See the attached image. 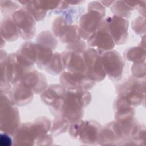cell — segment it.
Here are the masks:
<instances>
[{"mask_svg":"<svg viewBox=\"0 0 146 146\" xmlns=\"http://www.w3.org/2000/svg\"><path fill=\"white\" fill-rule=\"evenodd\" d=\"M91 98V94L87 90L67 89L61 116L67 119L70 123L82 119L84 115V108L90 103Z\"/></svg>","mask_w":146,"mask_h":146,"instance_id":"6da1fadb","label":"cell"},{"mask_svg":"<svg viewBox=\"0 0 146 146\" xmlns=\"http://www.w3.org/2000/svg\"><path fill=\"white\" fill-rule=\"evenodd\" d=\"M9 92H1L0 128L1 132L13 136L21 124L20 116Z\"/></svg>","mask_w":146,"mask_h":146,"instance_id":"7a4b0ae2","label":"cell"},{"mask_svg":"<svg viewBox=\"0 0 146 146\" xmlns=\"http://www.w3.org/2000/svg\"><path fill=\"white\" fill-rule=\"evenodd\" d=\"M88 11L79 18V31L81 38L87 40L96 31L106 15V8L99 1L88 3Z\"/></svg>","mask_w":146,"mask_h":146,"instance_id":"3957f363","label":"cell"},{"mask_svg":"<svg viewBox=\"0 0 146 146\" xmlns=\"http://www.w3.org/2000/svg\"><path fill=\"white\" fill-rule=\"evenodd\" d=\"M118 96L125 99L133 107L139 106L145 98V81L129 77L116 87Z\"/></svg>","mask_w":146,"mask_h":146,"instance_id":"277c9868","label":"cell"},{"mask_svg":"<svg viewBox=\"0 0 146 146\" xmlns=\"http://www.w3.org/2000/svg\"><path fill=\"white\" fill-rule=\"evenodd\" d=\"M128 19L113 15L104 17L98 30L107 31L112 36L115 44L121 45L125 43L128 39Z\"/></svg>","mask_w":146,"mask_h":146,"instance_id":"5b68a950","label":"cell"},{"mask_svg":"<svg viewBox=\"0 0 146 146\" xmlns=\"http://www.w3.org/2000/svg\"><path fill=\"white\" fill-rule=\"evenodd\" d=\"M103 68L108 78L114 82L119 81L122 78L124 62L121 54L112 50L100 53Z\"/></svg>","mask_w":146,"mask_h":146,"instance_id":"8992f818","label":"cell"},{"mask_svg":"<svg viewBox=\"0 0 146 146\" xmlns=\"http://www.w3.org/2000/svg\"><path fill=\"white\" fill-rule=\"evenodd\" d=\"M99 51L94 48H88L83 53L86 64V76L94 82L102 81L106 76L103 68Z\"/></svg>","mask_w":146,"mask_h":146,"instance_id":"52a82bcc","label":"cell"},{"mask_svg":"<svg viewBox=\"0 0 146 146\" xmlns=\"http://www.w3.org/2000/svg\"><path fill=\"white\" fill-rule=\"evenodd\" d=\"M67 88L62 84H52L48 86L40 94L41 100L48 106L50 111L55 116H60L64 98Z\"/></svg>","mask_w":146,"mask_h":146,"instance_id":"ba28073f","label":"cell"},{"mask_svg":"<svg viewBox=\"0 0 146 146\" xmlns=\"http://www.w3.org/2000/svg\"><path fill=\"white\" fill-rule=\"evenodd\" d=\"M20 37L24 40H30L35 36L36 32V21L31 14L22 7L13 15Z\"/></svg>","mask_w":146,"mask_h":146,"instance_id":"9c48e42d","label":"cell"},{"mask_svg":"<svg viewBox=\"0 0 146 146\" xmlns=\"http://www.w3.org/2000/svg\"><path fill=\"white\" fill-rule=\"evenodd\" d=\"M60 84L67 90H89L95 85V82L88 79L85 74H72L63 71L59 76Z\"/></svg>","mask_w":146,"mask_h":146,"instance_id":"30bf717a","label":"cell"},{"mask_svg":"<svg viewBox=\"0 0 146 146\" xmlns=\"http://www.w3.org/2000/svg\"><path fill=\"white\" fill-rule=\"evenodd\" d=\"M126 138L120 124L116 120L108 123L102 127L98 144L102 145H117Z\"/></svg>","mask_w":146,"mask_h":146,"instance_id":"8fae6325","label":"cell"},{"mask_svg":"<svg viewBox=\"0 0 146 146\" xmlns=\"http://www.w3.org/2000/svg\"><path fill=\"white\" fill-rule=\"evenodd\" d=\"M20 82L30 88L34 94H40L48 87L46 76L34 68L23 75Z\"/></svg>","mask_w":146,"mask_h":146,"instance_id":"7c38bea8","label":"cell"},{"mask_svg":"<svg viewBox=\"0 0 146 146\" xmlns=\"http://www.w3.org/2000/svg\"><path fill=\"white\" fill-rule=\"evenodd\" d=\"M101 128V125L96 121L83 120L79 134V140L84 144H98Z\"/></svg>","mask_w":146,"mask_h":146,"instance_id":"4fadbf2b","label":"cell"},{"mask_svg":"<svg viewBox=\"0 0 146 146\" xmlns=\"http://www.w3.org/2000/svg\"><path fill=\"white\" fill-rule=\"evenodd\" d=\"M61 54L64 70L72 74H85L86 64L83 54L66 50Z\"/></svg>","mask_w":146,"mask_h":146,"instance_id":"5bb4252c","label":"cell"},{"mask_svg":"<svg viewBox=\"0 0 146 146\" xmlns=\"http://www.w3.org/2000/svg\"><path fill=\"white\" fill-rule=\"evenodd\" d=\"M113 105L116 121L120 123H128L135 120V109L125 99L118 96Z\"/></svg>","mask_w":146,"mask_h":146,"instance_id":"9a60e30c","label":"cell"},{"mask_svg":"<svg viewBox=\"0 0 146 146\" xmlns=\"http://www.w3.org/2000/svg\"><path fill=\"white\" fill-rule=\"evenodd\" d=\"M87 45L96 48L100 52L113 50L115 43L111 35L106 31L98 30L87 40Z\"/></svg>","mask_w":146,"mask_h":146,"instance_id":"2e32d148","label":"cell"},{"mask_svg":"<svg viewBox=\"0 0 146 146\" xmlns=\"http://www.w3.org/2000/svg\"><path fill=\"white\" fill-rule=\"evenodd\" d=\"M13 136L14 145H35L36 136L33 127V123L27 122L21 124Z\"/></svg>","mask_w":146,"mask_h":146,"instance_id":"e0dca14e","label":"cell"},{"mask_svg":"<svg viewBox=\"0 0 146 146\" xmlns=\"http://www.w3.org/2000/svg\"><path fill=\"white\" fill-rule=\"evenodd\" d=\"M21 63L27 70H31L36 62L35 43L30 40L24 42L15 52Z\"/></svg>","mask_w":146,"mask_h":146,"instance_id":"ac0fdd59","label":"cell"},{"mask_svg":"<svg viewBox=\"0 0 146 146\" xmlns=\"http://www.w3.org/2000/svg\"><path fill=\"white\" fill-rule=\"evenodd\" d=\"M9 93L13 103L18 106H23L29 104L34 95L30 88L20 82L14 85Z\"/></svg>","mask_w":146,"mask_h":146,"instance_id":"d6986e66","label":"cell"},{"mask_svg":"<svg viewBox=\"0 0 146 146\" xmlns=\"http://www.w3.org/2000/svg\"><path fill=\"white\" fill-rule=\"evenodd\" d=\"M1 36L7 42L15 41L20 36L17 25L12 17L3 18L0 23Z\"/></svg>","mask_w":146,"mask_h":146,"instance_id":"ffe728a7","label":"cell"},{"mask_svg":"<svg viewBox=\"0 0 146 146\" xmlns=\"http://www.w3.org/2000/svg\"><path fill=\"white\" fill-rule=\"evenodd\" d=\"M35 46L36 50L35 63L40 70H43L50 62L54 54V50L36 43Z\"/></svg>","mask_w":146,"mask_h":146,"instance_id":"44dd1931","label":"cell"},{"mask_svg":"<svg viewBox=\"0 0 146 146\" xmlns=\"http://www.w3.org/2000/svg\"><path fill=\"white\" fill-rule=\"evenodd\" d=\"M51 126L52 123L49 118L46 116L36 118L33 123V127L35 133L36 140L48 134V132H51Z\"/></svg>","mask_w":146,"mask_h":146,"instance_id":"7402d4cb","label":"cell"},{"mask_svg":"<svg viewBox=\"0 0 146 146\" xmlns=\"http://www.w3.org/2000/svg\"><path fill=\"white\" fill-rule=\"evenodd\" d=\"M18 2L31 14L36 22L43 20L46 15L47 11L42 7L39 1H19Z\"/></svg>","mask_w":146,"mask_h":146,"instance_id":"603a6c76","label":"cell"},{"mask_svg":"<svg viewBox=\"0 0 146 146\" xmlns=\"http://www.w3.org/2000/svg\"><path fill=\"white\" fill-rule=\"evenodd\" d=\"M124 58L133 62V63H145V46L139 45L127 50L124 54Z\"/></svg>","mask_w":146,"mask_h":146,"instance_id":"cb8c5ba5","label":"cell"},{"mask_svg":"<svg viewBox=\"0 0 146 146\" xmlns=\"http://www.w3.org/2000/svg\"><path fill=\"white\" fill-rule=\"evenodd\" d=\"M44 69L47 72L53 75H59L64 71L62 54L58 52H54L50 62Z\"/></svg>","mask_w":146,"mask_h":146,"instance_id":"d4e9b609","label":"cell"},{"mask_svg":"<svg viewBox=\"0 0 146 146\" xmlns=\"http://www.w3.org/2000/svg\"><path fill=\"white\" fill-rule=\"evenodd\" d=\"M35 43L54 50L58 46V40L53 33L50 31H42L36 36Z\"/></svg>","mask_w":146,"mask_h":146,"instance_id":"484cf974","label":"cell"},{"mask_svg":"<svg viewBox=\"0 0 146 146\" xmlns=\"http://www.w3.org/2000/svg\"><path fill=\"white\" fill-rule=\"evenodd\" d=\"M63 43H72L81 39L79 26L76 24L69 25L62 35L58 38Z\"/></svg>","mask_w":146,"mask_h":146,"instance_id":"4316f807","label":"cell"},{"mask_svg":"<svg viewBox=\"0 0 146 146\" xmlns=\"http://www.w3.org/2000/svg\"><path fill=\"white\" fill-rule=\"evenodd\" d=\"M83 11L84 8L81 6H69L67 9L61 12L60 14L63 17L68 25H72L80 18Z\"/></svg>","mask_w":146,"mask_h":146,"instance_id":"83f0119b","label":"cell"},{"mask_svg":"<svg viewBox=\"0 0 146 146\" xmlns=\"http://www.w3.org/2000/svg\"><path fill=\"white\" fill-rule=\"evenodd\" d=\"M70 123L67 119L62 116H55L52 123L51 134L52 136H56L65 133L69 128Z\"/></svg>","mask_w":146,"mask_h":146,"instance_id":"f1b7e54d","label":"cell"},{"mask_svg":"<svg viewBox=\"0 0 146 146\" xmlns=\"http://www.w3.org/2000/svg\"><path fill=\"white\" fill-rule=\"evenodd\" d=\"M111 10L114 15L126 19L130 17L132 10L125 1H114L111 6Z\"/></svg>","mask_w":146,"mask_h":146,"instance_id":"f546056e","label":"cell"},{"mask_svg":"<svg viewBox=\"0 0 146 146\" xmlns=\"http://www.w3.org/2000/svg\"><path fill=\"white\" fill-rule=\"evenodd\" d=\"M19 8V5L15 1H0L1 13L4 17H11Z\"/></svg>","mask_w":146,"mask_h":146,"instance_id":"4dcf8cb0","label":"cell"},{"mask_svg":"<svg viewBox=\"0 0 146 146\" xmlns=\"http://www.w3.org/2000/svg\"><path fill=\"white\" fill-rule=\"evenodd\" d=\"M68 26L63 16L57 17L54 19L52 22V33L56 38H59Z\"/></svg>","mask_w":146,"mask_h":146,"instance_id":"1f68e13d","label":"cell"},{"mask_svg":"<svg viewBox=\"0 0 146 146\" xmlns=\"http://www.w3.org/2000/svg\"><path fill=\"white\" fill-rule=\"evenodd\" d=\"M87 44L83 40H79L75 42L67 44L66 47V50H70L75 52L83 54L87 49Z\"/></svg>","mask_w":146,"mask_h":146,"instance_id":"d6a6232c","label":"cell"},{"mask_svg":"<svg viewBox=\"0 0 146 146\" xmlns=\"http://www.w3.org/2000/svg\"><path fill=\"white\" fill-rule=\"evenodd\" d=\"M145 17H138L132 21V29L136 34L141 35L145 33Z\"/></svg>","mask_w":146,"mask_h":146,"instance_id":"836d02e7","label":"cell"},{"mask_svg":"<svg viewBox=\"0 0 146 146\" xmlns=\"http://www.w3.org/2000/svg\"><path fill=\"white\" fill-rule=\"evenodd\" d=\"M131 73L132 76L136 78H144L145 74V63H133L131 67Z\"/></svg>","mask_w":146,"mask_h":146,"instance_id":"e575fe53","label":"cell"},{"mask_svg":"<svg viewBox=\"0 0 146 146\" xmlns=\"http://www.w3.org/2000/svg\"><path fill=\"white\" fill-rule=\"evenodd\" d=\"M83 120L80 119L75 122L70 123L68 128V133L70 137L73 139H77L81 129Z\"/></svg>","mask_w":146,"mask_h":146,"instance_id":"d590c367","label":"cell"},{"mask_svg":"<svg viewBox=\"0 0 146 146\" xmlns=\"http://www.w3.org/2000/svg\"><path fill=\"white\" fill-rule=\"evenodd\" d=\"M42 7L47 11L56 10L60 3V1H39Z\"/></svg>","mask_w":146,"mask_h":146,"instance_id":"8d00e7d4","label":"cell"},{"mask_svg":"<svg viewBox=\"0 0 146 146\" xmlns=\"http://www.w3.org/2000/svg\"><path fill=\"white\" fill-rule=\"evenodd\" d=\"M53 142V138L51 134H47L42 137L38 139L35 141V145H50Z\"/></svg>","mask_w":146,"mask_h":146,"instance_id":"74e56055","label":"cell"},{"mask_svg":"<svg viewBox=\"0 0 146 146\" xmlns=\"http://www.w3.org/2000/svg\"><path fill=\"white\" fill-rule=\"evenodd\" d=\"M10 135L2 132L0 134V145L1 146H10L13 144V140Z\"/></svg>","mask_w":146,"mask_h":146,"instance_id":"f35d334b","label":"cell"},{"mask_svg":"<svg viewBox=\"0 0 146 146\" xmlns=\"http://www.w3.org/2000/svg\"><path fill=\"white\" fill-rule=\"evenodd\" d=\"M114 1H100V3L104 7H110V6L112 5V4L113 3Z\"/></svg>","mask_w":146,"mask_h":146,"instance_id":"ab89813d","label":"cell"},{"mask_svg":"<svg viewBox=\"0 0 146 146\" xmlns=\"http://www.w3.org/2000/svg\"><path fill=\"white\" fill-rule=\"evenodd\" d=\"M67 2L69 3V5H80L81 3H83L84 2V1H77V0H72V1H68Z\"/></svg>","mask_w":146,"mask_h":146,"instance_id":"60d3db41","label":"cell"},{"mask_svg":"<svg viewBox=\"0 0 146 146\" xmlns=\"http://www.w3.org/2000/svg\"><path fill=\"white\" fill-rule=\"evenodd\" d=\"M1 40H2V42H1V48H2L5 46L6 40L3 37H1Z\"/></svg>","mask_w":146,"mask_h":146,"instance_id":"b9f144b4","label":"cell"}]
</instances>
